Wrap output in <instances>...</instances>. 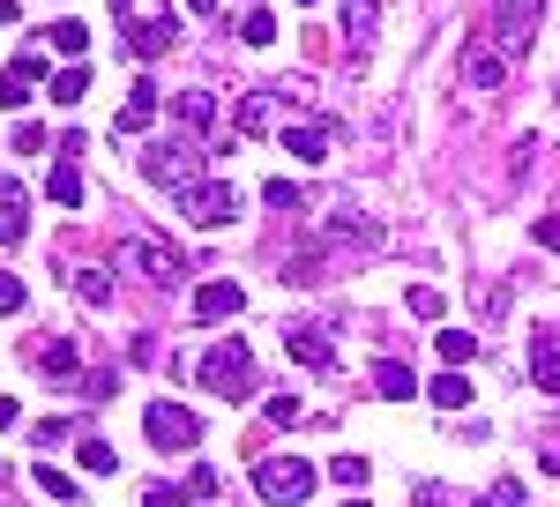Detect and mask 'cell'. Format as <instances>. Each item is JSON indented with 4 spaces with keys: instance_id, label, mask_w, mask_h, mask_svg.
<instances>
[{
    "instance_id": "cell-1",
    "label": "cell",
    "mask_w": 560,
    "mask_h": 507,
    "mask_svg": "<svg viewBox=\"0 0 560 507\" xmlns=\"http://www.w3.org/2000/svg\"><path fill=\"white\" fill-rule=\"evenodd\" d=\"M195 380H202L210 396H224V403H247V396H255V351H247L240 337L210 343V351L195 358Z\"/></svg>"
},
{
    "instance_id": "cell-2",
    "label": "cell",
    "mask_w": 560,
    "mask_h": 507,
    "mask_svg": "<svg viewBox=\"0 0 560 507\" xmlns=\"http://www.w3.org/2000/svg\"><path fill=\"white\" fill-rule=\"evenodd\" d=\"M202 165H210L202 134H173V142H150V150H142V172H150L158 187H173V194L202 187Z\"/></svg>"
},
{
    "instance_id": "cell-3",
    "label": "cell",
    "mask_w": 560,
    "mask_h": 507,
    "mask_svg": "<svg viewBox=\"0 0 560 507\" xmlns=\"http://www.w3.org/2000/svg\"><path fill=\"white\" fill-rule=\"evenodd\" d=\"M255 493L269 507H300L306 493H314V463H300V456H269V463H255Z\"/></svg>"
},
{
    "instance_id": "cell-4",
    "label": "cell",
    "mask_w": 560,
    "mask_h": 507,
    "mask_svg": "<svg viewBox=\"0 0 560 507\" xmlns=\"http://www.w3.org/2000/svg\"><path fill=\"white\" fill-rule=\"evenodd\" d=\"M538 8H546V0H493V31H486V38L501 45L509 60H523L530 38H538Z\"/></svg>"
},
{
    "instance_id": "cell-5",
    "label": "cell",
    "mask_w": 560,
    "mask_h": 507,
    "mask_svg": "<svg viewBox=\"0 0 560 507\" xmlns=\"http://www.w3.org/2000/svg\"><path fill=\"white\" fill-rule=\"evenodd\" d=\"M142 433H150L158 448H195V440H202V418H195L187 403H165V396H158V403L142 411Z\"/></svg>"
},
{
    "instance_id": "cell-6",
    "label": "cell",
    "mask_w": 560,
    "mask_h": 507,
    "mask_svg": "<svg viewBox=\"0 0 560 507\" xmlns=\"http://www.w3.org/2000/svg\"><path fill=\"white\" fill-rule=\"evenodd\" d=\"M179 216H187V224H202V232H210V224H232V216H240V194H232L224 179H202V187H187V194H179Z\"/></svg>"
},
{
    "instance_id": "cell-7",
    "label": "cell",
    "mask_w": 560,
    "mask_h": 507,
    "mask_svg": "<svg viewBox=\"0 0 560 507\" xmlns=\"http://www.w3.org/2000/svg\"><path fill=\"white\" fill-rule=\"evenodd\" d=\"M120 261H128V269H142L150 284H187V261H179L173 247H158V239H128V247H120Z\"/></svg>"
},
{
    "instance_id": "cell-8",
    "label": "cell",
    "mask_w": 560,
    "mask_h": 507,
    "mask_svg": "<svg viewBox=\"0 0 560 507\" xmlns=\"http://www.w3.org/2000/svg\"><path fill=\"white\" fill-rule=\"evenodd\" d=\"M464 83L471 90H501L509 83V52L493 38H464Z\"/></svg>"
},
{
    "instance_id": "cell-9",
    "label": "cell",
    "mask_w": 560,
    "mask_h": 507,
    "mask_svg": "<svg viewBox=\"0 0 560 507\" xmlns=\"http://www.w3.org/2000/svg\"><path fill=\"white\" fill-rule=\"evenodd\" d=\"M120 31H128V52H135V60H158V52H165V45L179 38L173 8H165V15H128V23H120Z\"/></svg>"
},
{
    "instance_id": "cell-10",
    "label": "cell",
    "mask_w": 560,
    "mask_h": 507,
    "mask_svg": "<svg viewBox=\"0 0 560 507\" xmlns=\"http://www.w3.org/2000/svg\"><path fill=\"white\" fill-rule=\"evenodd\" d=\"M38 75H45V60H38V52H23V60L0 75V105H8V113H23V105L38 97Z\"/></svg>"
},
{
    "instance_id": "cell-11",
    "label": "cell",
    "mask_w": 560,
    "mask_h": 507,
    "mask_svg": "<svg viewBox=\"0 0 560 507\" xmlns=\"http://www.w3.org/2000/svg\"><path fill=\"white\" fill-rule=\"evenodd\" d=\"M277 105H284V90H247V97H240V113H232V134H269Z\"/></svg>"
},
{
    "instance_id": "cell-12",
    "label": "cell",
    "mask_w": 560,
    "mask_h": 507,
    "mask_svg": "<svg viewBox=\"0 0 560 507\" xmlns=\"http://www.w3.org/2000/svg\"><path fill=\"white\" fill-rule=\"evenodd\" d=\"M240 306H247V292H240L232 276H217V284H195V314H202V321H232Z\"/></svg>"
},
{
    "instance_id": "cell-13",
    "label": "cell",
    "mask_w": 560,
    "mask_h": 507,
    "mask_svg": "<svg viewBox=\"0 0 560 507\" xmlns=\"http://www.w3.org/2000/svg\"><path fill=\"white\" fill-rule=\"evenodd\" d=\"M284 351H292L300 366H314V374H329V366H337V343L322 337V329H284Z\"/></svg>"
},
{
    "instance_id": "cell-14",
    "label": "cell",
    "mask_w": 560,
    "mask_h": 507,
    "mask_svg": "<svg viewBox=\"0 0 560 507\" xmlns=\"http://www.w3.org/2000/svg\"><path fill=\"white\" fill-rule=\"evenodd\" d=\"M45 202H52V210H75V202H83V165H75V157H52V172H45Z\"/></svg>"
},
{
    "instance_id": "cell-15",
    "label": "cell",
    "mask_w": 560,
    "mask_h": 507,
    "mask_svg": "<svg viewBox=\"0 0 560 507\" xmlns=\"http://www.w3.org/2000/svg\"><path fill=\"white\" fill-rule=\"evenodd\" d=\"M530 380H538L546 396H560V337H553V329L530 337Z\"/></svg>"
},
{
    "instance_id": "cell-16",
    "label": "cell",
    "mask_w": 560,
    "mask_h": 507,
    "mask_svg": "<svg viewBox=\"0 0 560 507\" xmlns=\"http://www.w3.org/2000/svg\"><path fill=\"white\" fill-rule=\"evenodd\" d=\"M374 396H382V403H411V396H419V374H411L404 358H382V366H374Z\"/></svg>"
},
{
    "instance_id": "cell-17",
    "label": "cell",
    "mask_w": 560,
    "mask_h": 507,
    "mask_svg": "<svg viewBox=\"0 0 560 507\" xmlns=\"http://www.w3.org/2000/svg\"><path fill=\"white\" fill-rule=\"evenodd\" d=\"M173 113H179V127H187V134H210V127H217V97H210V90H179Z\"/></svg>"
},
{
    "instance_id": "cell-18",
    "label": "cell",
    "mask_w": 560,
    "mask_h": 507,
    "mask_svg": "<svg viewBox=\"0 0 560 507\" xmlns=\"http://www.w3.org/2000/svg\"><path fill=\"white\" fill-rule=\"evenodd\" d=\"M284 150L300 157V165H322L329 157V127L314 120V127H284Z\"/></svg>"
},
{
    "instance_id": "cell-19",
    "label": "cell",
    "mask_w": 560,
    "mask_h": 507,
    "mask_svg": "<svg viewBox=\"0 0 560 507\" xmlns=\"http://www.w3.org/2000/svg\"><path fill=\"white\" fill-rule=\"evenodd\" d=\"M45 97H52V105H83V97H90V68H83V60H68V68L45 83Z\"/></svg>"
},
{
    "instance_id": "cell-20",
    "label": "cell",
    "mask_w": 560,
    "mask_h": 507,
    "mask_svg": "<svg viewBox=\"0 0 560 507\" xmlns=\"http://www.w3.org/2000/svg\"><path fill=\"white\" fill-rule=\"evenodd\" d=\"M150 120H158V83H135L128 90V113H120V134H142Z\"/></svg>"
},
{
    "instance_id": "cell-21",
    "label": "cell",
    "mask_w": 560,
    "mask_h": 507,
    "mask_svg": "<svg viewBox=\"0 0 560 507\" xmlns=\"http://www.w3.org/2000/svg\"><path fill=\"white\" fill-rule=\"evenodd\" d=\"M75 396H83V403H113V396H120V366H90V374H75Z\"/></svg>"
},
{
    "instance_id": "cell-22",
    "label": "cell",
    "mask_w": 560,
    "mask_h": 507,
    "mask_svg": "<svg viewBox=\"0 0 560 507\" xmlns=\"http://www.w3.org/2000/svg\"><path fill=\"white\" fill-rule=\"evenodd\" d=\"M75 470H90V477H113V470H120V456H113L97 433H83V440H75Z\"/></svg>"
},
{
    "instance_id": "cell-23",
    "label": "cell",
    "mask_w": 560,
    "mask_h": 507,
    "mask_svg": "<svg viewBox=\"0 0 560 507\" xmlns=\"http://www.w3.org/2000/svg\"><path fill=\"white\" fill-rule=\"evenodd\" d=\"M0 232H8V239L31 232V194H23V187H0Z\"/></svg>"
},
{
    "instance_id": "cell-24",
    "label": "cell",
    "mask_w": 560,
    "mask_h": 507,
    "mask_svg": "<svg viewBox=\"0 0 560 507\" xmlns=\"http://www.w3.org/2000/svg\"><path fill=\"white\" fill-rule=\"evenodd\" d=\"M45 38H52V52H68V60H83V52H90V23H75V15H60V23H52Z\"/></svg>"
},
{
    "instance_id": "cell-25",
    "label": "cell",
    "mask_w": 560,
    "mask_h": 507,
    "mask_svg": "<svg viewBox=\"0 0 560 507\" xmlns=\"http://www.w3.org/2000/svg\"><path fill=\"white\" fill-rule=\"evenodd\" d=\"M427 396H433V403H441V411H464V403H471V380H464V366H448V374L433 380Z\"/></svg>"
},
{
    "instance_id": "cell-26",
    "label": "cell",
    "mask_w": 560,
    "mask_h": 507,
    "mask_svg": "<svg viewBox=\"0 0 560 507\" xmlns=\"http://www.w3.org/2000/svg\"><path fill=\"white\" fill-rule=\"evenodd\" d=\"M38 374H52V380H68V374H75V343H68V337H52V343H38Z\"/></svg>"
},
{
    "instance_id": "cell-27",
    "label": "cell",
    "mask_w": 560,
    "mask_h": 507,
    "mask_svg": "<svg viewBox=\"0 0 560 507\" xmlns=\"http://www.w3.org/2000/svg\"><path fill=\"white\" fill-rule=\"evenodd\" d=\"M261 202H269L277 216H300V210H306V194L292 187V179H269V187H261Z\"/></svg>"
},
{
    "instance_id": "cell-28",
    "label": "cell",
    "mask_w": 560,
    "mask_h": 507,
    "mask_svg": "<svg viewBox=\"0 0 560 507\" xmlns=\"http://www.w3.org/2000/svg\"><path fill=\"white\" fill-rule=\"evenodd\" d=\"M441 358H448V366H471L478 337H471V329H441Z\"/></svg>"
},
{
    "instance_id": "cell-29",
    "label": "cell",
    "mask_w": 560,
    "mask_h": 507,
    "mask_svg": "<svg viewBox=\"0 0 560 507\" xmlns=\"http://www.w3.org/2000/svg\"><path fill=\"white\" fill-rule=\"evenodd\" d=\"M277 38V15H269V8H247V15H240V45H269Z\"/></svg>"
},
{
    "instance_id": "cell-30",
    "label": "cell",
    "mask_w": 560,
    "mask_h": 507,
    "mask_svg": "<svg viewBox=\"0 0 560 507\" xmlns=\"http://www.w3.org/2000/svg\"><path fill=\"white\" fill-rule=\"evenodd\" d=\"M68 284H75V298H90V306L113 298V276H97V269H68Z\"/></svg>"
},
{
    "instance_id": "cell-31",
    "label": "cell",
    "mask_w": 560,
    "mask_h": 507,
    "mask_svg": "<svg viewBox=\"0 0 560 507\" xmlns=\"http://www.w3.org/2000/svg\"><path fill=\"white\" fill-rule=\"evenodd\" d=\"M478 507H530L523 500V477H493V485L478 493Z\"/></svg>"
},
{
    "instance_id": "cell-32",
    "label": "cell",
    "mask_w": 560,
    "mask_h": 507,
    "mask_svg": "<svg viewBox=\"0 0 560 507\" xmlns=\"http://www.w3.org/2000/svg\"><path fill=\"white\" fill-rule=\"evenodd\" d=\"M31 477H38V493H45V500H75V477H68V470L38 463V470H31Z\"/></svg>"
},
{
    "instance_id": "cell-33",
    "label": "cell",
    "mask_w": 560,
    "mask_h": 507,
    "mask_svg": "<svg viewBox=\"0 0 560 507\" xmlns=\"http://www.w3.org/2000/svg\"><path fill=\"white\" fill-rule=\"evenodd\" d=\"M345 31H351V45L374 38V0H345Z\"/></svg>"
},
{
    "instance_id": "cell-34",
    "label": "cell",
    "mask_w": 560,
    "mask_h": 507,
    "mask_svg": "<svg viewBox=\"0 0 560 507\" xmlns=\"http://www.w3.org/2000/svg\"><path fill=\"white\" fill-rule=\"evenodd\" d=\"M404 306H411L419 321H441V292H433V284H411V298H404Z\"/></svg>"
},
{
    "instance_id": "cell-35",
    "label": "cell",
    "mask_w": 560,
    "mask_h": 507,
    "mask_svg": "<svg viewBox=\"0 0 560 507\" xmlns=\"http://www.w3.org/2000/svg\"><path fill=\"white\" fill-rule=\"evenodd\" d=\"M217 485H224V477H217L210 463H195V470H187V493H195V500H217Z\"/></svg>"
},
{
    "instance_id": "cell-36",
    "label": "cell",
    "mask_w": 560,
    "mask_h": 507,
    "mask_svg": "<svg viewBox=\"0 0 560 507\" xmlns=\"http://www.w3.org/2000/svg\"><path fill=\"white\" fill-rule=\"evenodd\" d=\"M329 477H337V485H366V456H337Z\"/></svg>"
},
{
    "instance_id": "cell-37",
    "label": "cell",
    "mask_w": 560,
    "mask_h": 507,
    "mask_svg": "<svg viewBox=\"0 0 560 507\" xmlns=\"http://www.w3.org/2000/svg\"><path fill=\"white\" fill-rule=\"evenodd\" d=\"M187 500H195L187 485H150V493H142V507H187Z\"/></svg>"
},
{
    "instance_id": "cell-38",
    "label": "cell",
    "mask_w": 560,
    "mask_h": 507,
    "mask_svg": "<svg viewBox=\"0 0 560 507\" xmlns=\"http://www.w3.org/2000/svg\"><path fill=\"white\" fill-rule=\"evenodd\" d=\"M530 239H538L546 254H560V210H546V216H538V224H530Z\"/></svg>"
},
{
    "instance_id": "cell-39",
    "label": "cell",
    "mask_w": 560,
    "mask_h": 507,
    "mask_svg": "<svg viewBox=\"0 0 560 507\" xmlns=\"http://www.w3.org/2000/svg\"><path fill=\"white\" fill-rule=\"evenodd\" d=\"M23 298H31V292H23V276L0 269V314H23Z\"/></svg>"
},
{
    "instance_id": "cell-40",
    "label": "cell",
    "mask_w": 560,
    "mask_h": 507,
    "mask_svg": "<svg viewBox=\"0 0 560 507\" xmlns=\"http://www.w3.org/2000/svg\"><path fill=\"white\" fill-rule=\"evenodd\" d=\"M68 433H75V425H68V418H45L38 433H31V440H38V448H60V440H68Z\"/></svg>"
},
{
    "instance_id": "cell-41",
    "label": "cell",
    "mask_w": 560,
    "mask_h": 507,
    "mask_svg": "<svg viewBox=\"0 0 560 507\" xmlns=\"http://www.w3.org/2000/svg\"><path fill=\"white\" fill-rule=\"evenodd\" d=\"M15 150H31V157H45L52 142H45V127H15Z\"/></svg>"
},
{
    "instance_id": "cell-42",
    "label": "cell",
    "mask_w": 560,
    "mask_h": 507,
    "mask_svg": "<svg viewBox=\"0 0 560 507\" xmlns=\"http://www.w3.org/2000/svg\"><path fill=\"white\" fill-rule=\"evenodd\" d=\"M8 425H15V396H0V433H8Z\"/></svg>"
},
{
    "instance_id": "cell-43",
    "label": "cell",
    "mask_w": 560,
    "mask_h": 507,
    "mask_svg": "<svg viewBox=\"0 0 560 507\" xmlns=\"http://www.w3.org/2000/svg\"><path fill=\"white\" fill-rule=\"evenodd\" d=\"M187 8H195V15H217V0H187Z\"/></svg>"
},
{
    "instance_id": "cell-44",
    "label": "cell",
    "mask_w": 560,
    "mask_h": 507,
    "mask_svg": "<svg viewBox=\"0 0 560 507\" xmlns=\"http://www.w3.org/2000/svg\"><path fill=\"white\" fill-rule=\"evenodd\" d=\"M113 8H120V15H128V8H135V0H113Z\"/></svg>"
},
{
    "instance_id": "cell-45",
    "label": "cell",
    "mask_w": 560,
    "mask_h": 507,
    "mask_svg": "<svg viewBox=\"0 0 560 507\" xmlns=\"http://www.w3.org/2000/svg\"><path fill=\"white\" fill-rule=\"evenodd\" d=\"M300 8H322V0H300Z\"/></svg>"
},
{
    "instance_id": "cell-46",
    "label": "cell",
    "mask_w": 560,
    "mask_h": 507,
    "mask_svg": "<svg viewBox=\"0 0 560 507\" xmlns=\"http://www.w3.org/2000/svg\"><path fill=\"white\" fill-rule=\"evenodd\" d=\"M345 507H366V500H345Z\"/></svg>"
},
{
    "instance_id": "cell-47",
    "label": "cell",
    "mask_w": 560,
    "mask_h": 507,
    "mask_svg": "<svg viewBox=\"0 0 560 507\" xmlns=\"http://www.w3.org/2000/svg\"><path fill=\"white\" fill-rule=\"evenodd\" d=\"M0 239H8V232H0Z\"/></svg>"
}]
</instances>
